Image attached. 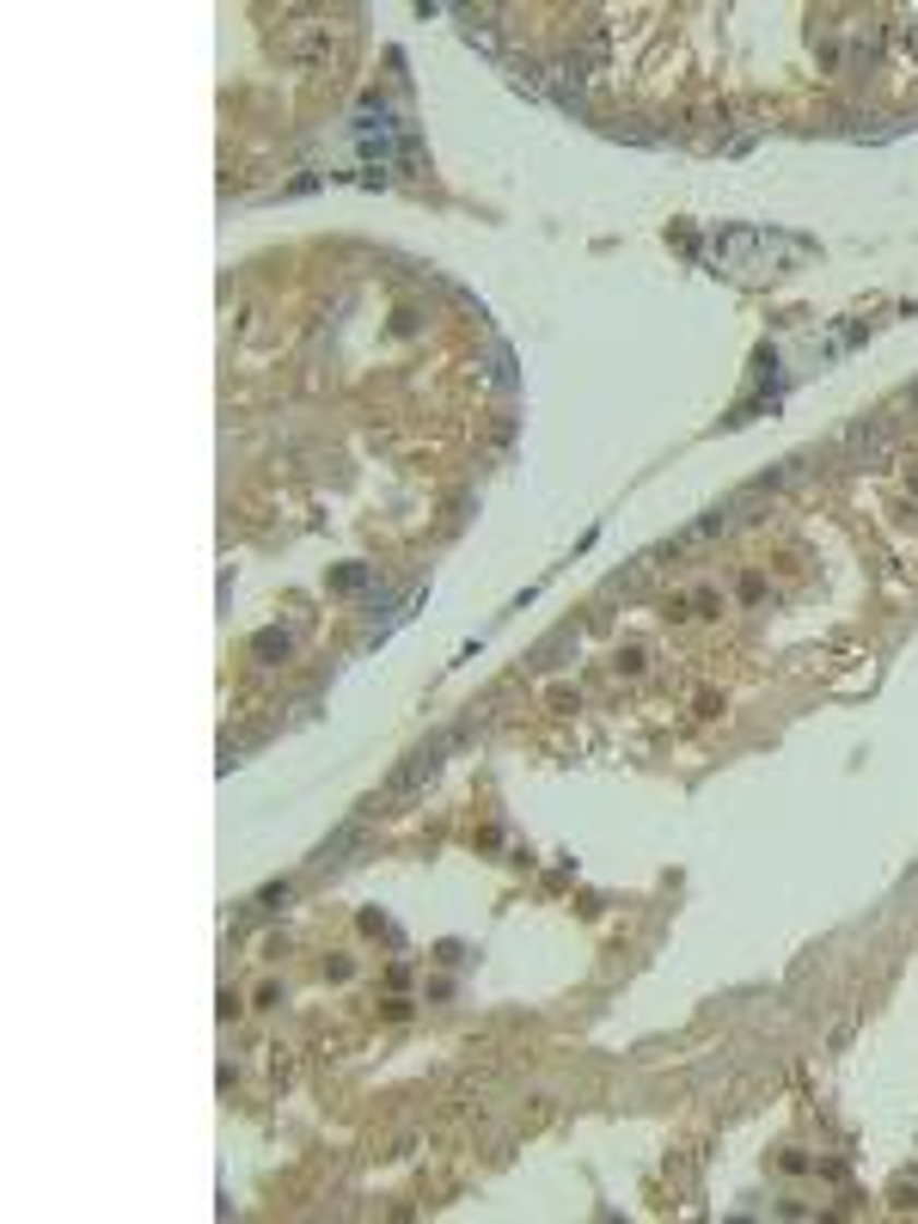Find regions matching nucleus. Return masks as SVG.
<instances>
[{
  "mask_svg": "<svg viewBox=\"0 0 918 1224\" xmlns=\"http://www.w3.org/2000/svg\"><path fill=\"white\" fill-rule=\"evenodd\" d=\"M441 753H448V741H429L422 753H410V765L398 777H392V791L386 796H405V791H417L422 777H436V765H441Z\"/></svg>",
  "mask_w": 918,
  "mask_h": 1224,
  "instance_id": "f257e3e1",
  "label": "nucleus"
}]
</instances>
